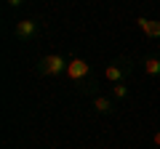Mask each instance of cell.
<instances>
[{"label": "cell", "mask_w": 160, "mask_h": 149, "mask_svg": "<svg viewBox=\"0 0 160 149\" xmlns=\"http://www.w3.org/2000/svg\"><path fill=\"white\" fill-rule=\"evenodd\" d=\"M128 96H131V91H128L126 83H115V85H112V99H115V101H126Z\"/></svg>", "instance_id": "cell-9"}, {"label": "cell", "mask_w": 160, "mask_h": 149, "mask_svg": "<svg viewBox=\"0 0 160 149\" xmlns=\"http://www.w3.org/2000/svg\"><path fill=\"white\" fill-rule=\"evenodd\" d=\"M93 112L96 115H102V117H109V115H115V99H109V96H93Z\"/></svg>", "instance_id": "cell-6"}, {"label": "cell", "mask_w": 160, "mask_h": 149, "mask_svg": "<svg viewBox=\"0 0 160 149\" xmlns=\"http://www.w3.org/2000/svg\"><path fill=\"white\" fill-rule=\"evenodd\" d=\"M152 144H155V147H160V131H155V136H152Z\"/></svg>", "instance_id": "cell-11"}, {"label": "cell", "mask_w": 160, "mask_h": 149, "mask_svg": "<svg viewBox=\"0 0 160 149\" xmlns=\"http://www.w3.org/2000/svg\"><path fill=\"white\" fill-rule=\"evenodd\" d=\"M99 85H102V83H99L96 77H88V80L78 83V91L80 93H88V96H99Z\"/></svg>", "instance_id": "cell-8"}, {"label": "cell", "mask_w": 160, "mask_h": 149, "mask_svg": "<svg viewBox=\"0 0 160 149\" xmlns=\"http://www.w3.org/2000/svg\"><path fill=\"white\" fill-rule=\"evenodd\" d=\"M133 69V59L131 56H118L104 67V83L115 85V83H126V77Z\"/></svg>", "instance_id": "cell-1"}, {"label": "cell", "mask_w": 160, "mask_h": 149, "mask_svg": "<svg viewBox=\"0 0 160 149\" xmlns=\"http://www.w3.org/2000/svg\"><path fill=\"white\" fill-rule=\"evenodd\" d=\"M158 51H160V43H158Z\"/></svg>", "instance_id": "cell-12"}, {"label": "cell", "mask_w": 160, "mask_h": 149, "mask_svg": "<svg viewBox=\"0 0 160 149\" xmlns=\"http://www.w3.org/2000/svg\"><path fill=\"white\" fill-rule=\"evenodd\" d=\"M3 3H6V8H11V11H13V8H22V6H24V0H3Z\"/></svg>", "instance_id": "cell-10"}, {"label": "cell", "mask_w": 160, "mask_h": 149, "mask_svg": "<svg viewBox=\"0 0 160 149\" xmlns=\"http://www.w3.org/2000/svg\"><path fill=\"white\" fill-rule=\"evenodd\" d=\"M144 72H147L149 77H155V80L160 77V53L158 56H147L144 59Z\"/></svg>", "instance_id": "cell-7"}, {"label": "cell", "mask_w": 160, "mask_h": 149, "mask_svg": "<svg viewBox=\"0 0 160 149\" xmlns=\"http://www.w3.org/2000/svg\"><path fill=\"white\" fill-rule=\"evenodd\" d=\"M136 27L144 32V37H149V40H158V43H160V22H152V19L139 16V19H136Z\"/></svg>", "instance_id": "cell-5"}, {"label": "cell", "mask_w": 160, "mask_h": 149, "mask_svg": "<svg viewBox=\"0 0 160 149\" xmlns=\"http://www.w3.org/2000/svg\"><path fill=\"white\" fill-rule=\"evenodd\" d=\"M67 64L69 61L62 53H46L38 59V72L46 77H59V74H67Z\"/></svg>", "instance_id": "cell-2"}, {"label": "cell", "mask_w": 160, "mask_h": 149, "mask_svg": "<svg viewBox=\"0 0 160 149\" xmlns=\"http://www.w3.org/2000/svg\"><path fill=\"white\" fill-rule=\"evenodd\" d=\"M91 77V64L86 61V59H69V64H67V80L69 83H83V80H88Z\"/></svg>", "instance_id": "cell-4"}, {"label": "cell", "mask_w": 160, "mask_h": 149, "mask_svg": "<svg viewBox=\"0 0 160 149\" xmlns=\"http://www.w3.org/2000/svg\"><path fill=\"white\" fill-rule=\"evenodd\" d=\"M40 22L38 19H19L16 24H13V35H16L22 43H32L40 37Z\"/></svg>", "instance_id": "cell-3"}]
</instances>
